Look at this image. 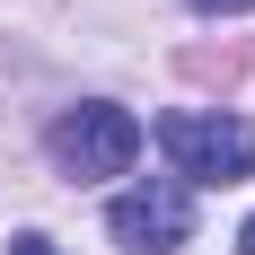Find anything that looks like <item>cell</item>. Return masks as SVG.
Returning a JSON list of instances; mask_svg holds the SVG:
<instances>
[{
	"label": "cell",
	"mask_w": 255,
	"mask_h": 255,
	"mask_svg": "<svg viewBox=\"0 0 255 255\" xmlns=\"http://www.w3.org/2000/svg\"><path fill=\"white\" fill-rule=\"evenodd\" d=\"M158 150L176 158V185H247L255 176V124H238V115L176 106V115H158Z\"/></svg>",
	"instance_id": "cell-1"
},
{
	"label": "cell",
	"mask_w": 255,
	"mask_h": 255,
	"mask_svg": "<svg viewBox=\"0 0 255 255\" xmlns=\"http://www.w3.org/2000/svg\"><path fill=\"white\" fill-rule=\"evenodd\" d=\"M44 141H53V167H62V176H79V185H88V176H124L132 158H141V124H132L124 106H106V97L71 106Z\"/></svg>",
	"instance_id": "cell-2"
},
{
	"label": "cell",
	"mask_w": 255,
	"mask_h": 255,
	"mask_svg": "<svg viewBox=\"0 0 255 255\" xmlns=\"http://www.w3.org/2000/svg\"><path fill=\"white\" fill-rule=\"evenodd\" d=\"M106 229H115L124 255H176L185 238H194V194H185L176 176H150V185H132V194H115Z\"/></svg>",
	"instance_id": "cell-3"
},
{
	"label": "cell",
	"mask_w": 255,
	"mask_h": 255,
	"mask_svg": "<svg viewBox=\"0 0 255 255\" xmlns=\"http://www.w3.org/2000/svg\"><path fill=\"white\" fill-rule=\"evenodd\" d=\"M9 255H62V247H53V238H35V229H18V238H9Z\"/></svg>",
	"instance_id": "cell-4"
},
{
	"label": "cell",
	"mask_w": 255,
	"mask_h": 255,
	"mask_svg": "<svg viewBox=\"0 0 255 255\" xmlns=\"http://www.w3.org/2000/svg\"><path fill=\"white\" fill-rule=\"evenodd\" d=\"M185 9H211V18H238V9H255V0H185Z\"/></svg>",
	"instance_id": "cell-5"
},
{
	"label": "cell",
	"mask_w": 255,
	"mask_h": 255,
	"mask_svg": "<svg viewBox=\"0 0 255 255\" xmlns=\"http://www.w3.org/2000/svg\"><path fill=\"white\" fill-rule=\"evenodd\" d=\"M238 247H247V255H255V220H247V229H238Z\"/></svg>",
	"instance_id": "cell-6"
}]
</instances>
